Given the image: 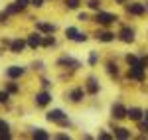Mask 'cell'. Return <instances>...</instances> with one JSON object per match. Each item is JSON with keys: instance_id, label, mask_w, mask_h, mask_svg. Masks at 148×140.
Listing matches in <instances>:
<instances>
[{"instance_id": "6da1fadb", "label": "cell", "mask_w": 148, "mask_h": 140, "mask_svg": "<svg viewBox=\"0 0 148 140\" xmlns=\"http://www.w3.org/2000/svg\"><path fill=\"white\" fill-rule=\"evenodd\" d=\"M46 122L56 124L57 128H67V130L73 126L71 117H69L63 109H59V107H51V109L47 107V109H46Z\"/></svg>"}, {"instance_id": "7a4b0ae2", "label": "cell", "mask_w": 148, "mask_h": 140, "mask_svg": "<svg viewBox=\"0 0 148 140\" xmlns=\"http://www.w3.org/2000/svg\"><path fill=\"white\" fill-rule=\"evenodd\" d=\"M119 22H121V16L113 10L101 8L97 12H91V24H95L97 28H113L114 24H119Z\"/></svg>"}, {"instance_id": "3957f363", "label": "cell", "mask_w": 148, "mask_h": 140, "mask_svg": "<svg viewBox=\"0 0 148 140\" xmlns=\"http://www.w3.org/2000/svg\"><path fill=\"white\" fill-rule=\"evenodd\" d=\"M138 40V32L134 26L130 24H121L116 30V42H121L123 46H134Z\"/></svg>"}, {"instance_id": "277c9868", "label": "cell", "mask_w": 148, "mask_h": 140, "mask_svg": "<svg viewBox=\"0 0 148 140\" xmlns=\"http://www.w3.org/2000/svg\"><path fill=\"white\" fill-rule=\"evenodd\" d=\"M56 67L61 69V71H79L81 67H83V61L77 59L75 55L67 53V51H63V53L56 59Z\"/></svg>"}, {"instance_id": "5b68a950", "label": "cell", "mask_w": 148, "mask_h": 140, "mask_svg": "<svg viewBox=\"0 0 148 140\" xmlns=\"http://www.w3.org/2000/svg\"><path fill=\"white\" fill-rule=\"evenodd\" d=\"M123 8H125V14L130 18H146L148 16V8L144 0H128Z\"/></svg>"}, {"instance_id": "8992f818", "label": "cell", "mask_w": 148, "mask_h": 140, "mask_svg": "<svg viewBox=\"0 0 148 140\" xmlns=\"http://www.w3.org/2000/svg\"><path fill=\"white\" fill-rule=\"evenodd\" d=\"M65 101H67L69 105H73V107H79V105H83V103L87 101V93H85V89H83V83H81V85L69 87L67 91H65Z\"/></svg>"}, {"instance_id": "52a82bcc", "label": "cell", "mask_w": 148, "mask_h": 140, "mask_svg": "<svg viewBox=\"0 0 148 140\" xmlns=\"http://www.w3.org/2000/svg\"><path fill=\"white\" fill-rule=\"evenodd\" d=\"M53 103V93L49 91V89H38L34 95H32V105L36 109H42V111H46L47 107H51Z\"/></svg>"}, {"instance_id": "ba28073f", "label": "cell", "mask_w": 148, "mask_h": 140, "mask_svg": "<svg viewBox=\"0 0 148 140\" xmlns=\"http://www.w3.org/2000/svg\"><path fill=\"white\" fill-rule=\"evenodd\" d=\"M109 130L113 132V138H116V140L134 138V130L130 128V126H125L123 122H116V120H111L109 122Z\"/></svg>"}, {"instance_id": "9c48e42d", "label": "cell", "mask_w": 148, "mask_h": 140, "mask_svg": "<svg viewBox=\"0 0 148 140\" xmlns=\"http://www.w3.org/2000/svg\"><path fill=\"white\" fill-rule=\"evenodd\" d=\"M28 71H30V67H28V65H18V63H10V65H6V67H4L2 75H4V79L20 81V79H24V77L28 75Z\"/></svg>"}, {"instance_id": "30bf717a", "label": "cell", "mask_w": 148, "mask_h": 140, "mask_svg": "<svg viewBox=\"0 0 148 140\" xmlns=\"http://www.w3.org/2000/svg\"><path fill=\"white\" fill-rule=\"evenodd\" d=\"M109 118H111V120H116V122H125L126 120V103L123 101V97L114 99L113 103H111Z\"/></svg>"}, {"instance_id": "8fae6325", "label": "cell", "mask_w": 148, "mask_h": 140, "mask_svg": "<svg viewBox=\"0 0 148 140\" xmlns=\"http://www.w3.org/2000/svg\"><path fill=\"white\" fill-rule=\"evenodd\" d=\"M126 79H128V81L138 83V85H142V83L148 81V69H146V67H142L140 63L130 65V67H126Z\"/></svg>"}, {"instance_id": "7c38bea8", "label": "cell", "mask_w": 148, "mask_h": 140, "mask_svg": "<svg viewBox=\"0 0 148 140\" xmlns=\"http://www.w3.org/2000/svg\"><path fill=\"white\" fill-rule=\"evenodd\" d=\"M95 42H99L103 46H111L116 42V32H114L113 28H97V32L91 36Z\"/></svg>"}, {"instance_id": "4fadbf2b", "label": "cell", "mask_w": 148, "mask_h": 140, "mask_svg": "<svg viewBox=\"0 0 148 140\" xmlns=\"http://www.w3.org/2000/svg\"><path fill=\"white\" fill-rule=\"evenodd\" d=\"M83 89H85L87 97H97V95L101 93V89H103L99 77H97L95 73H89V75L85 77V81H83Z\"/></svg>"}, {"instance_id": "5bb4252c", "label": "cell", "mask_w": 148, "mask_h": 140, "mask_svg": "<svg viewBox=\"0 0 148 140\" xmlns=\"http://www.w3.org/2000/svg\"><path fill=\"white\" fill-rule=\"evenodd\" d=\"M8 51H10L12 55H24L26 51H28V44H26V38L24 36H14L10 40V44L6 47Z\"/></svg>"}, {"instance_id": "9a60e30c", "label": "cell", "mask_w": 148, "mask_h": 140, "mask_svg": "<svg viewBox=\"0 0 148 140\" xmlns=\"http://www.w3.org/2000/svg\"><path fill=\"white\" fill-rule=\"evenodd\" d=\"M103 71H105V75H107L109 79H121V75H123L121 65H119V61L114 57H109L103 63Z\"/></svg>"}, {"instance_id": "2e32d148", "label": "cell", "mask_w": 148, "mask_h": 140, "mask_svg": "<svg viewBox=\"0 0 148 140\" xmlns=\"http://www.w3.org/2000/svg\"><path fill=\"white\" fill-rule=\"evenodd\" d=\"M34 22V30H38L40 34H57V30H59V26L56 22H49V20H40V18H34L32 20Z\"/></svg>"}, {"instance_id": "e0dca14e", "label": "cell", "mask_w": 148, "mask_h": 140, "mask_svg": "<svg viewBox=\"0 0 148 140\" xmlns=\"http://www.w3.org/2000/svg\"><path fill=\"white\" fill-rule=\"evenodd\" d=\"M24 38H26V44H28V51H38V49H42V40H44V34H40L38 30L28 32Z\"/></svg>"}, {"instance_id": "ac0fdd59", "label": "cell", "mask_w": 148, "mask_h": 140, "mask_svg": "<svg viewBox=\"0 0 148 140\" xmlns=\"http://www.w3.org/2000/svg\"><path fill=\"white\" fill-rule=\"evenodd\" d=\"M142 113H144V107H140V105H126V120H130L132 124L140 122Z\"/></svg>"}, {"instance_id": "d6986e66", "label": "cell", "mask_w": 148, "mask_h": 140, "mask_svg": "<svg viewBox=\"0 0 148 140\" xmlns=\"http://www.w3.org/2000/svg\"><path fill=\"white\" fill-rule=\"evenodd\" d=\"M30 138L32 140H49L51 138V132L44 126H32L30 128Z\"/></svg>"}, {"instance_id": "ffe728a7", "label": "cell", "mask_w": 148, "mask_h": 140, "mask_svg": "<svg viewBox=\"0 0 148 140\" xmlns=\"http://www.w3.org/2000/svg\"><path fill=\"white\" fill-rule=\"evenodd\" d=\"M14 138V132H12V124L8 118L0 117V140H8Z\"/></svg>"}, {"instance_id": "44dd1931", "label": "cell", "mask_w": 148, "mask_h": 140, "mask_svg": "<svg viewBox=\"0 0 148 140\" xmlns=\"http://www.w3.org/2000/svg\"><path fill=\"white\" fill-rule=\"evenodd\" d=\"M101 51L99 49H89V53H87V59H85V63H87V67H91V69H95V67H99V63H101Z\"/></svg>"}, {"instance_id": "7402d4cb", "label": "cell", "mask_w": 148, "mask_h": 140, "mask_svg": "<svg viewBox=\"0 0 148 140\" xmlns=\"http://www.w3.org/2000/svg\"><path fill=\"white\" fill-rule=\"evenodd\" d=\"M59 46V40L56 34H46L42 40V49H56Z\"/></svg>"}, {"instance_id": "603a6c76", "label": "cell", "mask_w": 148, "mask_h": 140, "mask_svg": "<svg viewBox=\"0 0 148 140\" xmlns=\"http://www.w3.org/2000/svg\"><path fill=\"white\" fill-rule=\"evenodd\" d=\"M4 10L8 12L12 18H16V16H22V14H26V8H24V6H20V4H16L14 0H12V2H8V4L4 6Z\"/></svg>"}, {"instance_id": "cb8c5ba5", "label": "cell", "mask_w": 148, "mask_h": 140, "mask_svg": "<svg viewBox=\"0 0 148 140\" xmlns=\"http://www.w3.org/2000/svg\"><path fill=\"white\" fill-rule=\"evenodd\" d=\"M4 89H6V91H8L12 97H18V95L22 93V85H20L18 81H12V79H6V83H4Z\"/></svg>"}, {"instance_id": "d4e9b609", "label": "cell", "mask_w": 148, "mask_h": 140, "mask_svg": "<svg viewBox=\"0 0 148 140\" xmlns=\"http://www.w3.org/2000/svg\"><path fill=\"white\" fill-rule=\"evenodd\" d=\"M91 40V34L89 32H85V30H79L77 34H75V38L71 40V44H75V46H81V44H87Z\"/></svg>"}, {"instance_id": "484cf974", "label": "cell", "mask_w": 148, "mask_h": 140, "mask_svg": "<svg viewBox=\"0 0 148 140\" xmlns=\"http://www.w3.org/2000/svg\"><path fill=\"white\" fill-rule=\"evenodd\" d=\"M63 8L67 12H77L83 8V0H63Z\"/></svg>"}, {"instance_id": "4316f807", "label": "cell", "mask_w": 148, "mask_h": 140, "mask_svg": "<svg viewBox=\"0 0 148 140\" xmlns=\"http://www.w3.org/2000/svg\"><path fill=\"white\" fill-rule=\"evenodd\" d=\"M123 59H125L126 67H130V65H136V63H140V57H138L136 51H126L125 55H123Z\"/></svg>"}, {"instance_id": "83f0119b", "label": "cell", "mask_w": 148, "mask_h": 140, "mask_svg": "<svg viewBox=\"0 0 148 140\" xmlns=\"http://www.w3.org/2000/svg\"><path fill=\"white\" fill-rule=\"evenodd\" d=\"M79 30H81L79 26H73V24H71V26H65V28H63V38H65V42H71Z\"/></svg>"}, {"instance_id": "f1b7e54d", "label": "cell", "mask_w": 148, "mask_h": 140, "mask_svg": "<svg viewBox=\"0 0 148 140\" xmlns=\"http://www.w3.org/2000/svg\"><path fill=\"white\" fill-rule=\"evenodd\" d=\"M83 6L89 12H97L103 8V0H83Z\"/></svg>"}, {"instance_id": "f546056e", "label": "cell", "mask_w": 148, "mask_h": 140, "mask_svg": "<svg viewBox=\"0 0 148 140\" xmlns=\"http://www.w3.org/2000/svg\"><path fill=\"white\" fill-rule=\"evenodd\" d=\"M32 71H38V73H46L47 67H46V61H42V59H34V61H30V65H28Z\"/></svg>"}, {"instance_id": "4dcf8cb0", "label": "cell", "mask_w": 148, "mask_h": 140, "mask_svg": "<svg viewBox=\"0 0 148 140\" xmlns=\"http://www.w3.org/2000/svg\"><path fill=\"white\" fill-rule=\"evenodd\" d=\"M12 99H14V97L2 87V89H0V107H10L12 105Z\"/></svg>"}, {"instance_id": "1f68e13d", "label": "cell", "mask_w": 148, "mask_h": 140, "mask_svg": "<svg viewBox=\"0 0 148 140\" xmlns=\"http://www.w3.org/2000/svg\"><path fill=\"white\" fill-rule=\"evenodd\" d=\"M75 18H77V22H79V24H89V22H91V12L87 10V8H85V10H81V8H79Z\"/></svg>"}, {"instance_id": "d6a6232c", "label": "cell", "mask_w": 148, "mask_h": 140, "mask_svg": "<svg viewBox=\"0 0 148 140\" xmlns=\"http://www.w3.org/2000/svg\"><path fill=\"white\" fill-rule=\"evenodd\" d=\"M95 138L97 140H114L113 138V132L109 128H99L97 130V134H95Z\"/></svg>"}, {"instance_id": "836d02e7", "label": "cell", "mask_w": 148, "mask_h": 140, "mask_svg": "<svg viewBox=\"0 0 148 140\" xmlns=\"http://www.w3.org/2000/svg\"><path fill=\"white\" fill-rule=\"evenodd\" d=\"M51 138L53 140H69V138H73V134L67 132V128H61V132H51Z\"/></svg>"}, {"instance_id": "e575fe53", "label": "cell", "mask_w": 148, "mask_h": 140, "mask_svg": "<svg viewBox=\"0 0 148 140\" xmlns=\"http://www.w3.org/2000/svg\"><path fill=\"white\" fill-rule=\"evenodd\" d=\"M53 85H56V83H53V79H49V77H46V75L42 73V77H40V87H42V89H49V91H51V89H53Z\"/></svg>"}, {"instance_id": "d590c367", "label": "cell", "mask_w": 148, "mask_h": 140, "mask_svg": "<svg viewBox=\"0 0 148 140\" xmlns=\"http://www.w3.org/2000/svg\"><path fill=\"white\" fill-rule=\"evenodd\" d=\"M47 4V0H30V8H34V10H44Z\"/></svg>"}, {"instance_id": "8d00e7d4", "label": "cell", "mask_w": 148, "mask_h": 140, "mask_svg": "<svg viewBox=\"0 0 148 140\" xmlns=\"http://www.w3.org/2000/svg\"><path fill=\"white\" fill-rule=\"evenodd\" d=\"M10 20H12V16L4 10V8H2V10H0V26H8V24H10Z\"/></svg>"}, {"instance_id": "74e56055", "label": "cell", "mask_w": 148, "mask_h": 140, "mask_svg": "<svg viewBox=\"0 0 148 140\" xmlns=\"http://www.w3.org/2000/svg\"><path fill=\"white\" fill-rule=\"evenodd\" d=\"M138 57H140V65L148 69V53H138Z\"/></svg>"}, {"instance_id": "f35d334b", "label": "cell", "mask_w": 148, "mask_h": 140, "mask_svg": "<svg viewBox=\"0 0 148 140\" xmlns=\"http://www.w3.org/2000/svg\"><path fill=\"white\" fill-rule=\"evenodd\" d=\"M140 122L146 126V130H148V109H144V113H142V118H140Z\"/></svg>"}, {"instance_id": "ab89813d", "label": "cell", "mask_w": 148, "mask_h": 140, "mask_svg": "<svg viewBox=\"0 0 148 140\" xmlns=\"http://www.w3.org/2000/svg\"><path fill=\"white\" fill-rule=\"evenodd\" d=\"M79 138H85V140H95V134H89V132H81Z\"/></svg>"}, {"instance_id": "60d3db41", "label": "cell", "mask_w": 148, "mask_h": 140, "mask_svg": "<svg viewBox=\"0 0 148 140\" xmlns=\"http://www.w3.org/2000/svg\"><path fill=\"white\" fill-rule=\"evenodd\" d=\"M14 2H16V4H20V6H24L26 10L30 8V0H14Z\"/></svg>"}, {"instance_id": "b9f144b4", "label": "cell", "mask_w": 148, "mask_h": 140, "mask_svg": "<svg viewBox=\"0 0 148 140\" xmlns=\"http://www.w3.org/2000/svg\"><path fill=\"white\" fill-rule=\"evenodd\" d=\"M10 40H12V38H0V46H2V47H8Z\"/></svg>"}, {"instance_id": "7bdbcfd3", "label": "cell", "mask_w": 148, "mask_h": 140, "mask_svg": "<svg viewBox=\"0 0 148 140\" xmlns=\"http://www.w3.org/2000/svg\"><path fill=\"white\" fill-rule=\"evenodd\" d=\"M126 2H128V0H113V4H114V6H121V8L125 6Z\"/></svg>"}, {"instance_id": "ee69618b", "label": "cell", "mask_w": 148, "mask_h": 140, "mask_svg": "<svg viewBox=\"0 0 148 140\" xmlns=\"http://www.w3.org/2000/svg\"><path fill=\"white\" fill-rule=\"evenodd\" d=\"M2 53H4V51H2V46H0V55H2Z\"/></svg>"}, {"instance_id": "f6af8a7d", "label": "cell", "mask_w": 148, "mask_h": 140, "mask_svg": "<svg viewBox=\"0 0 148 140\" xmlns=\"http://www.w3.org/2000/svg\"><path fill=\"white\" fill-rule=\"evenodd\" d=\"M144 2H146V8H148V0H144Z\"/></svg>"}, {"instance_id": "bcb514c9", "label": "cell", "mask_w": 148, "mask_h": 140, "mask_svg": "<svg viewBox=\"0 0 148 140\" xmlns=\"http://www.w3.org/2000/svg\"><path fill=\"white\" fill-rule=\"evenodd\" d=\"M47 2H49V0H47Z\"/></svg>"}]
</instances>
